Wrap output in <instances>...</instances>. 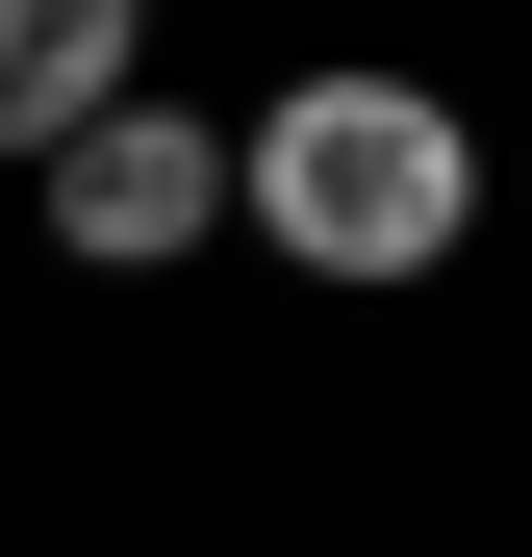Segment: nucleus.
Segmentation results:
<instances>
[{
    "label": "nucleus",
    "mask_w": 532,
    "mask_h": 557,
    "mask_svg": "<svg viewBox=\"0 0 532 557\" xmlns=\"http://www.w3.org/2000/svg\"><path fill=\"white\" fill-rule=\"evenodd\" d=\"M228 228L305 253V278H431L482 228V127L431 102V76H280V102L228 127Z\"/></svg>",
    "instance_id": "nucleus-1"
},
{
    "label": "nucleus",
    "mask_w": 532,
    "mask_h": 557,
    "mask_svg": "<svg viewBox=\"0 0 532 557\" xmlns=\"http://www.w3.org/2000/svg\"><path fill=\"white\" fill-rule=\"evenodd\" d=\"M203 228H228V127L203 102H127V127L51 152V253L76 278H152V253H203Z\"/></svg>",
    "instance_id": "nucleus-2"
},
{
    "label": "nucleus",
    "mask_w": 532,
    "mask_h": 557,
    "mask_svg": "<svg viewBox=\"0 0 532 557\" xmlns=\"http://www.w3.org/2000/svg\"><path fill=\"white\" fill-rule=\"evenodd\" d=\"M152 102V51H127V0H0V152H76V127H127Z\"/></svg>",
    "instance_id": "nucleus-3"
}]
</instances>
